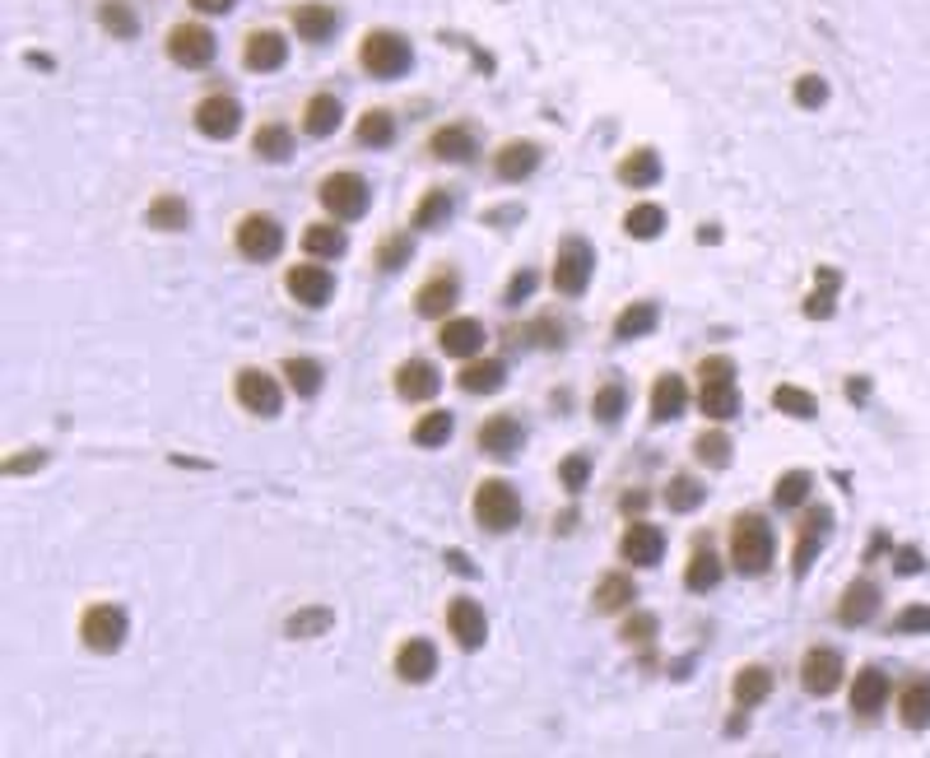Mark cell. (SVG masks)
Returning a JSON list of instances; mask_svg holds the SVG:
<instances>
[{
	"label": "cell",
	"mask_w": 930,
	"mask_h": 758,
	"mask_svg": "<svg viewBox=\"0 0 930 758\" xmlns=\"http://www.w3.org/2000/svg\"><path fill=\"white\" fill-rule=\"evenodd\" d=\"M731 559L739 577H763L772 567V526L759 512H739L731 522Z\"/></svg>",
	"instance_id": "6da1fadb"
},
{
	"label": "cell",
	"mask_w": 930,
	"mask_h": 758,
	"mask_svg": "<svg viewBox=\"0 0 930 758\" xmlns=\"http://www.w3.org/2000/svg\"><path fill=\"white\" fill-rule=\"evenodd\" d=\"M358 65H364L372 80H401L409 65H415V47H409V38H401L395 28H372V33H364V42H358Z\"/></svg>",
	"instance_id": "7a4b0ae2"
},
{
	"label": "cell",
	"mask_w": 930,
	"mask_h": 758,
	"mask_svg": "<svg viewBox=\"0 0 930 758\" xmlns=\"http://www.w3.org/2000/svg\"><path fill=\"white\" fill-rule=\"evenodd\" d=\"M698 382H702V391H698L702 415H708V419H735V409H739V391H735V358H726V354L702 358Z\"/></svg>",
	"instance_id": "3957f363"
},
{
	"label": "cell",
	"mask_w": 930,
	"mask_h": 758,
	"mask_svg": "<svg viewBox=\"0 0 930 758\" xmlns=\"http://www.w3.org/2000/svg\"><path fill=\"white\" fill-rule=\"evenodd\" d=\"M317 200H321V210L331 215V219L350 223V219H364V215H368L372 186L358 178V172H331V178H321Z\"/></svg>",
	"instance_id": "277c9868"
},
{
	"label": "cell",
	"mask_w": 930,
	"mask_h": 758,
	"mask_svg": "<svg viewBox=\"0 0 930 758\" xmlns=\"http://www.w3.org/2000/svg\"><path fill=\"white\" fill-rule=\"evenodd\" d=\"M596 274V252L587 237H563L554 252V289L563 298H582Z\"/></svg>",
	"instance_id": "5b68a950"
},
{
	"label": "cell",
	"mask_w": 930,
	"mask_h": 758,
	"mask_svg": "<svg viewBox=\"0 0 930 758\" xmlns=\"http://www.w3.org/2000/svg\"><path fill=\"white\" fill-rule=\"evenodd\" d=\"M475 522L485 530H493V536H503V530H512L522 522V498H516V489L507 479H485V485L475 489Z\"/></svg>",
	"instance_id": "8992f818"
},
{
	"label": "cell",
	"mask_w": 930,
	"mask_h": 758,
	"mask_svg": "<svg viewBox=\"0 0 930 758\" xmlns=\"http://www.w3.org/2000/svg\"><path fill=\"white\" fill-rule=\"evenodd\" d=\"M237 252L247 256V261H274L284 247V229L274 215H243L237 219Z\"/></svg>",
	"instance_id": "52a82bcc"
},
{
	"label": "cell",
	"mask_w": 930,
	"mask_h": 758,
	"mask_svg": "<svg viewBox=\"0 0 930 758\" xmlns=\"http://www.w3.org/2000/svg\"><path fill=\"white\" fill-rule=\"evenodd\" d=\"M79 637L89 651H102V657H112L117 647L126 643V610L117 606H89L79 619Z\"/></svg>",
	"instance_id": "ba28073f"
},
{
	"label": "cell",
	"mask_w": 930,
	"mask_h": 758,
	"mask_svg": "<svg viewBox=\"0 0 930 758\" xmlns=\"http://www.w3.org/2000/svg\"><path fill=\"white\" fill-rule=\"evenodd\" d=\"M215 51H219V42H215V33L205 28V24H172L168 28V57L178 61V65H186V71L210 65Z\"/></svg>",
	"instance_id": "9c48e42d"
},
{
	"label": "cell",
	"mask_w": 930,
	"mask_h": 758,
	"mask_svg": "<svg viewBox=\"0 0 930 758\" xmlns=\"http://www.w3.org/2000/svg\"><path fill=\"white\" fill-rule=\"evenodd\" d=\"M243 126V102L229 98V94H210L196 102V131L210 135V140H229Z\"/></svg>",
	"instance_id": "30bf717a"
},
{
	"label": "cell",
	"mask_w": 930,
	"mask_h": 758,
	"mask_svg": "<svg viewBox=\"0 0 930 758\" xmlns=\"http://www.w3.org/2000/svg\"><path fill=\"white\" fill-rule=\"evenodd\" d=\"M475 442H479V452H485V456L512 461L526 447V428H522V419H516V415H493V419L479 424Z\"/></svg>",
	"instance_id": "8fae6325"
},
{
	"label": "cell",
	"mask_w": 930,
	"mask_h": 758,
	"mask_svg": "<svg viewBox=\"0 0 930 758\" xmlns=\"http://www.w3.org/2000/svg\"><path fill=\"white\" fill-rule=\"evenodd\" d=\"M446 628H452V637H456L465 651H479V647H485V637H489L485 606L470 600V596H456L452 606H446Z\"/></svg>",
	"instance_id": "7c38bea8"
},
{
	"label": "cell",
	"mask_w": 930,
	"mask_h": 758,
	"mask_svg": "<svg viewBox=\"0 0 930 758\" xmlns=\"http://www.w3.org/2000/svg\"><path fill=\"white\" fill-rule=\"evenodd\" d=\"M800 684H805V694L829 698L833 688L842 684V657L833 647H809L805 661H800Z\"/></svg>",
	"instance_id": "4fadbf2b"
},
{
	"label": "cell",
	"mask_w": 930,
	"mask_h": 758,
	"mask_svg": "<svg viewBox=\"0 0 930 758\" xmlns=\"http://www.w3.org/2000/svg\"><path fill=\"white\" fill-rule=\"evenodd\" d=\"M237 405L261 419H274L280 415V387H274V377L261 368H243L237 372Z\"/></svg>",
	"instance_id": "5bb4252c"
},
{
	"label": "cell",
	"mask_w": 930,
	"mask_h": 758,
	"mask_svg": "<svg viewBox=\"0 0 930 758\" xmlns=\"http://www.w3.org/2000/svg\"><path fill=\"white\" fill-rule=\"evenodd\" d=\"M284 61H289V38H284V33H274V28L247 33V42H243V65H247V71L270 75V71H280Z\"/></svg>",
	"instance_id": "9a60e30c"
},
{
	"label": "cell",
	"mask_w": 930,
	"mask_h": 758,
	"mask_svg": "<svg viewBox=\"0 0 930 758\" xmlns=\"http://www.w3.org/2000/svg\"><path fill=\"white\" fill-rule=\"evenodd\" d=\"M456 298H461V274L456 270H433L419 284V294H415V313L419 317H446L456 307Z\"/></svg>",
	"instance_id": "2e32d148"
},
{
	"label": "cell",
	"mask_w": 930,
	"mask_h": 758,
	"mask_svg": "<svg viewBox=\"0 0 930 758\" xmlns=\"http://www.w3.org/2000/svg\"><path fill=\"white\" fill-rule=\"evenodd\" d=\"M284 289L294 294L303 307H326L335 294V274L326 266H294L284 274Z\"/></svg>",
	"instance_id": "e0dca14e"
},
{
	"label": "cell",
	"mask_w": 930,
	"mask_h": 758,
	"mask_svg": "<svg viewBox=\"0 0 930 758\" xmlns=\"http://www.w3.org/2000/svg\"><path fill=\"white\" fill-rule=\"evenodd\" d=\"M661 554H665V536H661V526H651V522H633L624 530V540H619V559H628L633 567L661 563Z\"/></svg>",
	"instance_id": "ac0fdd59"
},
{
	"label": "cell",
	"mask_w": 930,
	"mask_h": 758,
	"mask_svg": "<svg viewBox=\"0 0 930 758\" xmlns=\"http://www.w3.org/2000/svg\"><path fill=\"white\" fill-rule=\"evenodd\" d=\"M289 24H294V33L303 42H326L340 28V10L326 5V0H307V5L289 10Z\"/></svg>",
	"instance_id": "d6986e66"
},
{
	"label": "cell",
	"mask_w": 930,
	"mask_h": 758,
	"mask_svg": "<svg viewBox=\"0 0 930 758\" xmlns=\"http://www.w3.org/2000/svg\"><path fill=\"white\" fill-rule=\"evenodd\" d=\"M438 344H442L446 358H475L485 350V326L475 317H446L442 331H438Z\"/></svg>",
	"instance_id": "ffe728a7"
},
{
	"label": "cell",
	"mask_w": 930,
	"mask_h": 758,
	"mask_svg": "<svg viewBox=\"0 0 930 758\" xmlns=\"http://www.w3.org/2000/svg\"><path fill=\"white\" fill-rule=\"evenodd\" d=\"M438 387H442V372L428 358H409V364L395 368V395L401 401H433Z\"/></svg>",
	"instance_id": "44dd1931"
},
{
	"label": "cell",
	"mask_w": 930,
	"mask_h": 758,
	"mask_svg": "<svg viewBox=\"0 0 930 758\" xmlns=\"http://www.w3.org/2000/svg\"><path fill=\"white\" fill-rule=\"evenodd\" d=\"M433 670H438V647L433 643H424V637L401 643V651H395V675H401L405 684H428L433 680Z\"/></svg>",
	"instance_id": "7402d4cb"
},
{
	"label": "cell",
	"mask_w": 930,
	"mask_h": 758,
	"mask_svg": "<svg viewBox=\"0 0 930 758\" xmlns=\"http://www.w3.org/2000/svg\"><path fill=\"white\" fill-rule=\"evenodd\" d=\"M536 168H540V145L536 140H507L503 149L493 154V172L503 182H526Z\"/></svg>",
	"instance_id": "603a6c76"
},
{
	"label": "cell",
	"mask_w": 930,
	"mask_h": 758,
	"mask_svg": "<svg viewBox=\"0 0 930 758\" xmlns=\"http://www.w3.org/2000/svg\"><path fill=\"white\" fill-rule=\"evenodd\" d=\"M614 178L624 182V186H633V192H647V186L661 182V154L651 149V145L624 154V159H619V168H614Z\"/></svg>",
	"instance_id": "cb8c5ba5"
},
{
	"label": "cell",
	"mask_w": 930,
	"mask_h": 758,
	"mask_svg": "<svg viewBox=\"0 0 930 758\" xmlns=\"http://www.w3.org/2000/svg\"><path fill=\"white\" fill-rule=\"evenodd\" d=\"M475 131L470 126H438L428 135V154H433L438 163H470L475 159Z\"/></svg>",
	"instance_id": "d4e9b609"
},
{
	"label": "cell",
	"mask_w": 930,
	"mask_h": 758,
	"mask_svg": "<svg viewBox=\"0 0 930 758\" xmlns=\"http://www.w3.org/2000/svg\"><path fill=\"white\" fill-rule=\"evenodd\" d=\"M889 702V675L880 665H866L856 670V684H852V712L856 717H874Z\"/></svg>",
	"instance_id": "484cf974"
},
{
	"label": "cell",
	"mask_w": 930,
	"mask_h": 758,
	"mask_svg": "<svg viewBox=\"0 0 930 758\" xmlns=\"http://www.w3.org/2000/svg\"><path fill=\"white\" fill-rule=\"evenodd\" d=\"M874 610H880V587H874V582H852L847 591H842V600H837V619L847 628H856V624H870L874 619Z\"/></svg>",
	"instance_id": "4316f807"
},
{
	"label": "cell",
	"mask_w": 930,
	"mask_h": 758,
	"mask_svg": "<svg viewBox=\"0 0 930 758\" xmlns=\"http://www.w3.org/2000/svg\"><path fill=\"white\" fill-rule=\"evenodd\" d=\"M507 382V364L503 358H465V368L456 372V387L470 395H489Z\"/></svg>",
	"instance_id": "83f0119b"
},
{
	"label": "cell",
	"mask_w": 930,
	"mask_h": 758,
	"mask_svg": "<svg viewBox=\"0 0 930 758\" xmlns=\"http://www.w3.org/2000/svg\"><path fill=\"white\" fill-rule=\"evenodd\" d=\"M684 409H688L684 377H675V372L657 377V387H651V424H670V419H680Z\"/></svg>",
	"instance_id": "f1b7e54d"
},
{
	"label": "cell",
	"mask_w": 930,
	"mask_h": 758,
	"mask_svg": "<svg viewBox=\"0 0 930 758\" xmlns=\"http://www.w3.org/2000/svg\"><path fill=\"white\" fill-rule=\"evenodd\" d=\"M340 122H344V108H340L335 94H313V98H307V108H303V131L313 135V140H326V135H335Z\"/></svg>",
	"instance_id": "f546056e"
},
{
	"label": "cell",
	"mask_w": 930,
	"mask_h": 758,
	"mask_svg": "<svg viewBox=\"0 0 930 758\" xmlns=\"http://www.w3.org/2000/svg\"><path fill=\"white\" fill-rule=\"evenodd\" d=\"M829 526H833V516H829V508H815L800 522V540H796V577H805L809 573V563H815V554H819V545H823V536H829Z\"/></svg>",
	"instance_id": "4dcf8cb0"
},
{
	"label": "cell",
	"mask_w": 930,
	"mask_h": 758,
	"mask_svg": "<svg viewBox=\"0 0 930 758\" xmlns=\"http://www.w3.org/2000/svg\"><path fill=\"white\" fill-rule=\"evenodd\" d=\"M772 694V670L768 665H745L739 675L731 680V698H735V708L745 712V708H759V702Z\"/></svg>",
	"instance_id": "1f68e13d"
},
{
	"label": "cell",
	"mask_w": 930,
	"mask_h": 758,
	"mask_svg": "<svg viewBox=\"0 0 930 758\" xmlns=\"http://www.w3.org/2000/svg\"><path fill=\"white\" fill-rule=\"evenodd\" d=\"M898 721L907 731H926L930 726V680H911L898 694Z\"/></svg>",
	"instance_id": "d6a6232c"
},
{
	"label": "cell",
	"mask_w": 930,
	"mask_h": 758,
	"mask_svg": "<svg viewBox=\"0 0 930 758\" xmlns=\"http://www.w3.org/2000/svg\"><path fill=\"white\" fill-rule=\"evenodd\" d=\"M252 149H256V159L261 163H284L289 154H294V131L280 126V122H266V126H256Z\"/></svg>",
	"instance_id": "836d02e7"
},
{
	"label": "cell",
	"mask_w": 930,
	"mask_h": 758,
	"mask_svg": "<svg viewBox=\"0 0 930 758\" xmlns=\"http://www.w3.org/2000/svg\"><path fill=\"white\" fill-rule=\"evenodd\" d=\"M350 247V237H344L340 223H313V229L303 233V252L313 256V261H335Z\"/></svg>",
	"instance_id": "e575fe53"
},
{
	"label": "cell",
	"mask_w": 930,
	"mask_h": 758,
	"mask_svg": "<svg viewBox=\"0 0 930 758\" xmlns=\"http://www.w3.org/2000/svg\"><path fill=\"white\" fill-rule=\"evenodd\" d=\"M657 321H661L657 303H628L624 313L614 317V340H643V335L657 331Z\"/></svg>",
	"instance_id": "d590c367"
},
{
	"label": "cell",
	"mask_w": 930,
	"mask_h": 758,
	"mask_svg": "<svg viewBox=\"0 0 930 758\" xmlns=\"http://www.w3.org/2000/svg\"><path fill=\"white\" fill-rule=\"evenodd\" d=\"M633 596H637L633 577L610 573V577H600V582H596L591 606H596V614H619V610H628V606H633Z\"/></svg>",
	"instance_id": "8d00e7d4"
},
{
	"label": "cell",
	"mask_w": 930,
	"mask_h": 758,
	"mask_svg": "<svg viewBox=\"0 0 930 758\" xmlns=\"http://www.w3.org/2000/svg\"><path fill=\"white\" fill-rule=\"evenodd\" d=\"M145 223L149 229H163V233H182L186 223H192V205H186L182 196H159L145 210Z\"/></svg>",
	"instance_id": "74e56055"
},
{
	"label": "cell",
	"mask_w": 930,
	"mask_h": 758,
	"mask_svg": "<svg viewBox=\"0 0 930 758\" xmlns=\"http://www.w3.org/2000/svg\"><path fill=\"white\" fill-rule=\"evenodd\" d=\"M354 135H358V145L364 149H387L395 140V117L387 108H368L364 117H358Z\"/></svg>",
	"instance_id": "f35d334b"
},
{
	"label": "cell",
	"mask_w": 930,
	"mask_h": 758,
	"mask_svg": "<svg viewBox=\"0 0 930 758\" xmlns=\"http://www.w3.org/2000/svg\"><path fill=\"white\" fill-rule=\"evenodd\" d=\"M98 24L112 33V38H122V42H131L135 33H140V14H135L126 0H102L98 5Z\"/></svg>",
	"instance_id": "ab89813d"
},
{
	"label": "cell",
	"mask_w": 930,
	"mask_h": 758,
	"mask_svg": "<svg viewBox=\"0 0 930 758\" xmlns=\"http://www.w3.org/2000/svg\"><path fill=\"white\" fill-rule=\"evenodd\" d=\"M452 210H456V205H452V196H446L442 186H433V192H424V200L415 205V215H409V223H415V229H424V233H428V229H442V223L452 219Z\"/></svg>",
	"instance_id": "60d3db41"
},
{
	"label": "cell",
	"mask_w": 930,
	"mask_h": 758,
	"mask_svg": "<svg viewBox=\"0 0 930 758\" xmlns=\"http://www.w3.org/2000/svg\"><path fill=\"white\" fill-rule=\"evenodd\" d=\"M721 582V559L712 554V549H694V559H688V567H684V587L688 591H712Z\"/></svg>",
	"instance_id": "b9f144b4"
},
{
	"label": "cell",
	"mask_w": 930,
	"mask_h": 758,
	"mask_svg": "<svg viewBox=\"0 0 930 758\" xmlns=\"http://www.w3.org/2000/svg\"><path fill=\"white\" fill-rule=\"evenodd\" d=\"M624 409H628L624 382H605V387L591 395V415H596V424H605V428H614L619 419H624Z\"/></svg>",
	"instance_id": "7bdbcfd3"
},
{
	"label": "cell",
	"mask_w": 930,
	"mask_h": 758,
	"mask_svg": "<svg viewBox=\"0 0 930 758\" xmlns=\"http://www.w3.org/2000/svg\"><path fill=\"white\" fill-rule=\"evenodd\" d=\"M624 229H628V237H637V243H651V237H661V229H665V210L661 205H633Z\"/></svg>",
	"instance_id": "ee69618b"
},
{
	"label": "cell",
	"mask_w": 930,
	"mask_h": 758,
	"mask_svg": "<svg viewBox=\"0 0 930 758\" xmlns=\"http://www.w3.org/2000/svg\"><path fill=\"white\" fill-rule=\"evenodd\" d=\"M284 372H289V387H294V395H317L321 382H326V372L317 358H284Z\"/></svg>",
	"instance_id": "f6af8a7d"
},
{
	"label": "cell",
	"mask_w": 930,
	"mask_h": 758,
	"mask_svg": "<svg viewBox=\"0 0 930 758\" xmlns=\"http://www.w3.org/2000/svg\"><path fill=\"white\" fill-rule=\"evenodd\" d=\"M702 498H708V485H698V479H688V475H675L665 485V508L670 512H694Z\"/></svg>",
	"instance_id": "bcb514c9"
},
{
	"label": "cell",
	"mask_w": 930,
	"mask_h": 758,
	"mask_svg": "<svg viewBox=\"0 0 930 758\" xmlns=\"http://www.w3.org/2000/svg\"><path fill=\"white\" fill-rule=\"evenodd\" d=\"M772 405H778L782 415H791V419H815L819 415L815 395L800 391V387H778V391H772Z\"/></svg>",
	"instance_id": "7dc6e473"
},
{
	"label": "cell",
	"mask_w": 930,
	"mask_h": 758,
	"mask_svg": "<svg viewBox=\"0 0 930 758\" xmlns=\"http://www.w3.org/2000/svg\"><path fill=\"white\" fill-rule=\"evenodd\" d=\"M694 456L702 465H712V470H726L731 465V438L726 433H698L694 438Z\"/></svg>",
	"instance_id": "c3c4849f"
},
{
	"label": "cell",
	"mask_w": 930,
	"mask_h": 758,
	"mask_svg": "<svg viewBox=\"0 0 930 758\" xmlns=\"http://www.w3.org/2000/svg\"><path fill=\"white\" fill-rule=\"evenodd\" d=\"M809 489H815V479H809V470H786L778 479V489H772V498H778V508H800Z\"/></svg>",
	"instance_id": "681fc988"
},
{
	"label": "cell",
	"mask_w": 930,
	"mask_h": 758,
	"mask_svg": "<svg viewBox=\"0 0 930 758\" xmlns=\"http://www.w3.org/2000/svg\"><path fill=\"white\" fill-rule=\"evenodd\" d=\"M331 624H335V614L317 606V610H298V614H289V619H284V633H289V637H317V633H326Z\"/></svg>",
	"instance_id": "f907efd6"
},
{
	"label": "cell",
	"mask_w": 930,
	"mask_h": 758,
	"mask_svg": "<svg viewBox=\"0 0 930 758\" xmlns=\"http://www.w3.org/2000/svg\"><path fill=\"white\" fill-rule=\"evenodd\" d=\"M446 438H452V415L446 409H433V415L415 424V447H446Z\"/></svg>",
	"instance_id": "816d5d0a"
},
{
	"label": "cell",
	"mask_w": 930,
	"mask_h": 758,
	"mask_svg": "<svg viewBox=\"0 0 930 758\" xmlns=\"http://www.w3.org/2000/svg\"><path fill=\"white\" fill-rule=\"evenodd\" d=\"M837 270H819V289L805 303V317H833V294H837Z\"/></svg>",
	"instance_id": "f5cc1de1"
},
{
	"label": "cell",
	"mask_w": 930,
	"mask_h": 758,
	"mask_svg": "<svg viewBox=\"0 0 930 758\" xmlns=\"http://www.w3.org/2000/svg\"><path fill=\"white\" fill-rule=\"evenodd\" d=\"M409 256H415V243H409V233H395V237H387V243L377 247V266L391 274V270H401Z\"/></svg>",
	"instance_id": "db71d44e"
},
{
	"label": "cell",
	"mask_w": 930,
	"mask_h": 758,
	"mask_svg": "<svg viewBox=\"0 0 930 758\" xmlns=\"http://www.w3.org/2000/svg\"><path fill=\"white\" fill-rule=\"evenodd\" d=\"M587 479H591V456H567V461H559V485L567 489V493H582L587 489Z\"/></svg>",
	"instance_id": "11a10c76"
},
{
	"label": "cell",
	"mask_w": 930,
	"mask_h": 758,
	"mask_svg": "<svg viewBox=\"0 0 930 758\" xmlns=\"http://www.w3.org/2000/svg\"><path fill=\"white\" fill-rule=\"evenodd\" d=\"M823 102H829V80L823 75H800L796 80V108L815 112V108H823Z\"/></svg>",
	"instance_id": "9f6ffc18"
},
{
	"label": "cell",
	"mask_w": 930,
	"mask_h": 758,
	"mask_svg": "<svg viewBox=\"0 0 930 758\" xmlns=\"http://www.w3.org/2000/svg\"><path fill=\"white\" fill-rule=\"evenodd\" d=\"M893 633H930V606H907L893 614Z\"/></svg>",
	"instance_id": "6f0895ef"
},
{
	"label": "cell",
	"mask_w": 930,
	"mask_h": 758,
	"mask_svg": "<svg viewBox=\"0 0 930 758\" xmlns=\"http://www.w3.org/2000/svg\"><path fill=\"white\" fill-rule=\"evenodd\" d=\"M651 637H657V619H651V614H633L628 624H624V643L628 647H647Z\"/></svg>",
	"instance_id": "680465c9"
},
{
	"label": "cell",
	"mask_w": 930,
	"mask_h": 758,
	"mask_svg": "<svg viewBox=\"0 0 930 758\" xmlns=\"http://www.w3.org/2000/svg\"><path fill=\"white\" fill-rule=\"evenodd\" d=\"M530 294H536V270H516L512 280H507V294H503V303H507V307H516V303H526Z\"/></svg>",
	"instance_id": "91938a15"
},
{
	"label": "cell",
	"mask_w": 930,
	"mask_h": 758,
	"mask_svg": "<svg viewBox=\"0 0 930 758\" xmlns=\"http://www.w3.org/2000/svg\"><path fill=\"white\" fill-rule=\"evenodd\" d=\"M522 335H530V344H544V350H559L563 344V326L559 321H549V317H540L530 331H522Z\"/></svg>",
	"instance_id": "94428289"
},
{
	"label": "cell",
	"mask_w": 930,
	"mask_h": 758,
	"mask_svg": "<svg viewBox=\"0 0 930 758\" xmlns=\"http://www.w3.org/2000/svg\"><path fill=\"white\" fill-rule=\"evenodd\" d=\"M42 461H47V452H38V447H33V452H24V456H10L5 465H0V470H5V475H24V470H38Z\"/></svg>",
	"instance_id": "6125c7cd"
},
{
	"label": "cell",
	"mask_w": 930,
	"mask_h": 758,
	"mask_svg": "<svg viewBox=\"0 0 930 758\" xmlns=\"http://www.w3.org/2000/svg\"><path fill=\"white\" fill-rule=\"evenodd\" d=\"M893 567H898L903 577H911V573H921L926 563H921V554H917V549H898V559H893Z\"/></svg>",
	"instance_id": "be15d7a7"
},
{
	"label": "cell",
	"mask_w": 930,
	"mask_h": 758,
	"mask_svg": "<svg viewBox=\"0 0 930 758\" xmlns=\"http://www.w3.org/2000/svg\"><path fill=\"white\" fill-rule=\"evenodd\" d=\"M192 5H196L200 14H229V10L237 5V0H192Z\"/></svg>",
	"instance_id": "e7e4bbea"
},
{
	"label": "cell",
	"mask_w": 930,
	"mask_h": 758,
	"mask_svg": "<svg viewBox=\"0 0 930 758\" xmlns=\"http://www.w3.org/2000/svg\"><path fill=\"white\" fill-rule=\"evenodd\" d=\"M446 559H452V567H456V573H465V577H470V573H475V567H470V563H465V554H461V549H452V554H446Z\"/></svg>",
	"instance_id": "03108f58"
},
{
	"label": "cell",
	"mask_w": 930,
	"mask_h": 758,
	"mask_svg": "<svg viewBox=\"0 0 930 758\" xmlns=\"http://www.w3.org/2000/svg\"><path fill=\"white\" fill-rule=\"evenodd\" d=\"M643 503H647V493H628V498H624V508H628V512H637Z\"/></svg>",
	"instance_id": "003e7915"
}]
</instances>
